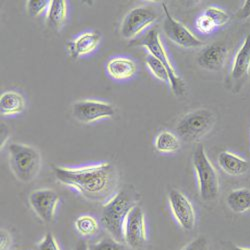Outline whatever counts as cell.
Masks as SVG:
<instances>
[{"label": "cell", "mask_w": 250, "mask_h": 250, "mask_svg": "<svg viewBox=\"0 0 250 250\" xmlns=\"http://www.w3.org/2000/svg\"><path fill=\"white\" fill-rule=\"evenodd\" d=\"M53 173L58 182L75 189L85 199L104 204L115 195L119 181L118 171L110 162L77 168L54 166Z\"/></svg>", "instance_id": "obj_1"}, {"label": "cell", "mask_w": 250, "mask_h": 250, "mask_svg": "<svg viewBox=\"0 0 250 250\" xmlns=\"http://www.w3.org/2000/svg\"><path fill=\"white\" fill-rule=\"evenodd\" d=\"M139 194L133 185H124L108 202L103 205L101 223L110 236L124 242V224L132 208L137 204Z\"/></svg>", "instance_id": "obj_2"}, {"label": "cell", "mask_w": 250, "mask_h": 250, "mask_svg": "<svg viewBox=\"0 0 250 250\" xmlns=\"http://www.w3.org/2000/svg\"><path fill=\"white\" fill-rule=\"evenodd\" d=\"M9 166L14 176L21 182L28 183L36 178L41 168V155L30 145L10 143Z\"/></svg>", "instance_id": "obj_3"}, {"label": "cell", "mask_w": 250, "mask_h": 250, "mask_svg": "<svg viewBox=\"0 0 250 250\" xmlns=\"http://www.w3.org/2000/svg\"><path fill=\"white\" fill-rule=\"evenodd\" d=\"M192 160L201 199L205 202L216 200L219 195V177L213 164L207 157L203 145H199L195 149Z\"/></svg>", "instance_id": "obj_4"}, {"label": "cell", "mask_w": 250, "mask_h": 250, "mask_svg": "<svg viewBox=\"0 0 250 250\" xmlns=\"http://www.w3.org/2000/svg\"><path fill=\"white\" fill-rule=\"evenodd\" d=\"M131 45H141L144 46L148 50V53L159 59L163 65L165 66L166 70L168 72L169 76V85L173 93L176 96H181L186 91V85L181 77L176 73L175 69L173 68L171 62L168 58L167 53H166L164 46L161 42V39L157 29L152 28L149 31L145 33L142 37L134 40Z\"/></svg>", "instance_id": "obj_5"}, {"label": "cell", "mask_w": 250, "mask_h": 250, "mask_svg": "<svg viewBox=\"0 0 250 250\" xmlns=\"http://www.w3.org/2000/svg\"><path fill=\"white\" fill-rule=\"evenodd\" d=\"M215 123V115L206 108H200L185 114L177 123V136L185 142H194L209 132Z\"/></svg>", "instance_id": "obj_6"}, {"label": "cell", "mask_w": 250, "mask_h": 250, "mask_svg": "<svg viewBox=\"0 0 250 250\" xmlns=\"http://www.w3.org/2000/svg\"><path fill=\"white\" fill-rule=\"evenodd\" d=\"M158 17V12L150 6L135 7L123 18L120 34L125 39H132L156 21Z\"/></svg>", "instance_id": "obj_7"}, {"label": "cell", "mask_w": 250, "mask_h": 250, "mask_svg": "<svg viewBox=\"0 0 250 250\" xmlns=\"http://www.w3.org/2000/svg\"><path fill=\"white\" fill-rule=\"evenodd\" d=\"M162 7L165 13L163 31L166 37L176 45L183 48H197L204 45L202 40L196 37L188 28L171 16L167 5L163 3Z\"/></svg>", "instance_id": "obj_8"}, {"label": "cell", "mask_w": 250, "mask_h": 250, "mask_svg": "<svg viewBox=\"0 0 250 250\" xmlns=\"http://www.w3.org/2000/svg\"><path fill=\"white\" fill-rule=\"evenodd\" d=\"M112 104L98 100H79L73 103L72 115L82 123H92L102 118H110L115 115Z\"/></svg>", "instance_id": "obj_9"}, {"label": "cell", "mask_w": 250, "mask_h": 250, "mask_svg": "<svg viewBox=\"0 0 250 250\" xmlns=\"http://www.w3.org/2000/svg\"><path fill=\"white\" fill-rule=\"evenodd\" d=\"M124 242L132 249L142 248L147 240L145 216L139 205L134 206L124 224Z\"/></svg>", "instance_id": "obj_10"}, {"label": "cell", "mask_w": 250, "mask_h": 250, "mask_svg": "<svg viewBox=\"0 0 250 250\" xmlns=\"http://www.w3.org/2000/svg\"><path fill=\"white\" fill-rule=\"evenodd\" d=\"M59 199L57 192L50 188L33 190L28 197L32 210L45 223H51L54 220Z\"/></svg>", "instance_id": "obj_11"}, {"label": "cell", "mask_w": 250, "mask_h": 250, "mask_svg": "<svg viewBox=\"0 0 250 250\" xmlns=\"http://www.w3.org/2000/svg\"><path fill=\"white\" fill-rule=\"evenodd\" d=\"M171 211L181 228L186 231L194 229L196 224V213L194 207L187 196L177 189H171L168 193Z\"/></svg>", "instance_id": "obj_12"}, {"label": "cell", "mask_w": 250, "mask_h": 250, "mask_svg": "<svg viewBox=\"0 0 250 250\" xmlns=\"http://www.w3.org/2000/svg\"><path fill=\"white\" fill-rule=\"evenodd\" d=\"M228 50L221 43H211L203 47L197 55L198 65L209 71H219L224 66Z\"/></svg>", "instance_id": "obj_13"}, {"label": "cell", "mask_w": 250, "mask_h": 250, "mask_svg": "<svg viewBox=\"0 0 250 250\" xmlns=\"http://www.w3.org/2000/svg\"><path fill=\"white\" fill-rule=\"evenodd\" d=\"M101 34L98 31L85 32L67 44L70 56L78 58L81 55L92 52L99 44Z\"/></svg>", "instance_id": "obj_14"}, {"label": "cell", "mask_w": 250, "mask_h": 250, "mask_svg": "<svg viewBox=\"0 0 250 250\" xmlns=\"http://www.w3.org/2000/svg\"><path fill=\"white\" fill-rule=\"evenodd\" d=\"M250 69V32L246 35L243 44L237 51L231 69L233 81H243Z\"/></svg>", "instance_id": "obj_15"}, {"label": "cell", "mask_w": 250, "mask_h": 250, "mask_svg": "<svg viewBox=\"0 0 250 250\" xmlns=\"http://www.w3.org/2000/svg\"><path fill=\"white\" fill-rule=\"evenodd\" d=\"M217 160L220 168L229 175L240 176L249 170V163L231 152L222 151L219 153Z\"/></svg>", "instance_id": "obj_16"}, {"label": "cell", "mask_w": 250, "mask_h": 250, "mask_svg": "<svg viewBox=\"0 0 250 250\" xmlns=\"http://www.w3.org/2000/svg\"><path fill=\"white\" fill-rule=\"evenodd\" d=\"M107 72L114 79H128L136 72L135 62L126 57H115L108 61Z\"/></svg>", "instance_id": "obj_17"}, {"label": "cell", "mask_w": 250, "mask_h": 250, "mask_svg": "<svg viewBox=\"0 0 250 250\" xmlns=\"http://www.w3.org/2000/svg\"><path fill=\"white\" fill-rule=\"evenodd\" d=\"M25 108L23 96L13 90L6 91L0 96V112L2 116H11L21 113Z\"/></svg>", "instance_id": "obj_18"}, {"label": "cell", "mask_w": 250, "mask_h": 250, "mask_svg": "<svg viewBox=\"0 0 250 250\" xmlns=\"http://www.w3.org/2000/svg\"><path fill=\"white\" fill-rule=\"evenodd\" d=\"M67 16V4L64 0H52L47 8L46 24L55 31H59L63 26Z\"/></svg>", "instance_id": "obj_19"}, {"label": "cell", "mask_w": 250, "mask_h": 250, "mask_svg": "<svg viewBox=\"0 0 250 250\" xmlns=\"http://www.w3.org/2000/svg\"><path fill=\"white\" fill-rule=\"evenodd\" d=\"M229 209L235 213H244L250 210V189L242 187L231 190L226 197Z\"/></svg>", "instance_id": "obj_20"}, {"label": "cell", "mask_w": 250, "mask_h": 250, "mask_svg": "<svg viewBox=\"0 0 250 250\" xmlns=\"http://www.w3.org/2000/svg\"><path fill=\"white\" fill-rule=\"evenodd\" d=\"M154 146L161 153H173L180 149V139L170 131H162L156 136Z\"/></svg>", "instance_id": "obj_21"}, {"label": "cell", "mask_w": 250, "mask_h": 250, "mask_svg": "<svg viewBox=\"0 0 250 250\" xmlns=\"http://www.w3.org/2000/svg\"><path fill=\"white\" fill-rule=\"evenodd\" d=\"M76 230L83 236H92L98 231V223L90 215H81L75 220Z\"/></svg>", "instance_id": "obj_22"}, {"label": "cell", "mask_w": 250, "mask_h": 250, "mask_svg": "<svg viewBox=\"0 0 250 250\" xmlns=\"http://www.w3.org/2000/svg\"><path fill=\"white\" fill-rule=\"evenodd\" d=\"M145 63H146V65L148 66V68L150 69L152 74L157 79L169 83L168 72H167V70H166L165 66L163 65V63L159 59H157L156 57H154L153 55L148 53L146 60H145Z\"/></svg>", "instance_id": "obj_23"}, {"label": "cell", "mask_w": 250, "mask_h": 250, "mask_svg": "<svg viewBox=\"0 0 250 250\" xmlns=\"http://www.w3.org/2000/svg\"><path fill=\"white\" fill-rule=\"evenodd\" d=\"M203 14L211 20L215 27H222L229 21V15L224 10L215 6L207 7Z\"/></svg>", "instance_id": "obj_24"}, {"label": "cell", "mask_w": 250, "mask_h": 250, "mask_svg": "<svg viewBox=\"0 0 250 250\" xmlns=\"http://www.w3.org/2000/svg\"><path fill=\"white\" fill-rule=\"evenodd\" d=\"M90 250H127L122 242H119L112 237H105L95 244L89 246Z\"/></svg>", "instance_id": "obj_25"}, {"label": "cell", "mask_w": 250, "mask_h": 250, "mask_svg": "<svg viewBox=\"0 0 250 250\" xmlns=\"http://www.w3.org/2000/svg\"><path fill=\"white\" fill-rule=\"evenodd\" d=\"M49 4L50 1H47V0H29L26 4V9L30 16L36 17L46 10Z\"/></svg>", "instance_id": "obj_26"}, {"label": "cell", "mask_w": 250, "mask_h": 250, "mask_svg": "<svg viewBox=\"0 0 250 250\" xmlns=\"http://www.w3.org/2000/svg\"><path fill=\"white\" fill-rule=\"evenodd\" d=\"M37 250H61L54 235L51 232L45 234L37 245Z\"/></svg>", "instance_id": "obj_27"}, {"label": "cell", "mask_w": 250, "mask_h": 250, "mask_svg": "<svg viewBox=\"0 0 250 250\" xmlns=\"http://www.w3.org/2000/svg\"><path fill=\"white\" fill-rule=\"evenodd\" d=\"M196 28L199 32L203 33V34H208L210 33L215 27V25L213 24V22L211 20L208 18L207 16H205L204 14H202L201 16H199L196 19V22H195Z\"/></svg>", "instance_id": "obj_28"}, {"label": "cell", "mask_w": 250, "mask_h": 250, "mask_svg": "<svg viewBox=\"0 0 250 250\" xmlns=\"http://www.w3.org/2000/svg\"><path fill=\"white\" fill-rule=\"evenodd\" d=\"M209 244L205 236L201 235L184 246L181 250H208Z\"/></svg>", "instance_id": "obj_29"}, {"label": "cell", "mask_w": 250, "mask_h": 250, "mask_svg": "<svg viewBox=\"0 0 250 250\" xmlns=\"http://www.w3.org/2000/svg\"><path fill=\"white\" fill-rule=\"evenodd\" d=\"M12 244V238L10 233L2 229L0 230V250H9Z\"/></svg>", "instance_id": "obj_30"}, {"label": "cell", "mask_w": 250, "mask_h": 250, "mask_svg": "<svg viewBox=\"0 0 250 250\" xmlns=\"http://www.w3.org/2000/svg\"><path fill=\"white\" fill-rule=\"evenodd\" d=\"M236 16L239 19H247L250 17V0H246L244 1V4L240 8V10L237 12Z\"/></svg>", "instance_id": "obj_31"}, {"label": "cell", "mask_w": 250, "mask_h": 250, "mask_svg": "<svg viewBox=\"0 0 250 250\" xmlns=\"http://www.w3.org/2000/svg\"><path fill=\"white\" fill-rule=\"evenodd\" d=\"M8 137H9V129L4 123H1V142H0L1 148L5 145L6 141L8 140Z\"/></svg>", "instance_id": "obj_32"}, {"label": "cell", "mask_w": 250, "mask_h": 250, "mask_svg": "<svg viewBox=\"0 0 250 250\" xmlns=\"http://www.w3.org/2000/svg\"><path fill=\"white\" fill-rule=\"evenodd\" d=\"M74 250H90V247L85 240H79Z\"/></svg>", "instance_id": "obj_33"}, {"label": "cell", "mask_w": 250, "mask_h": 250, "mask_svg": "<svg viewBox=\"0 0 250 250\" xmlns=\"http://www.w3.org/2000/svg\"><path fill=\"white\" fill-rule=\"evenodd\" d=\"M232 250H250V248H245V247H241V246H237V245H234Z\"/></svg>", "instance_id": "obj_34"}]
</instances>
